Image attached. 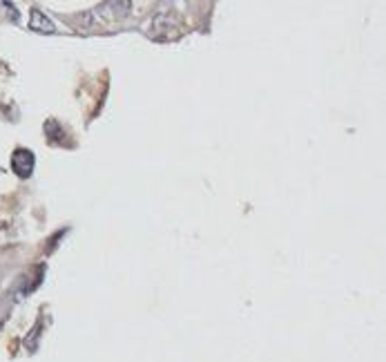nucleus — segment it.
Here are the masks:
<instances>
[{
    "mask_svg": "<svg viewBox=\"0 0 386 362\" xmlns=\"http://www.w3.org/2000/svg\"><path fill=\"white\" fill-rule=\"evenodd\" d=\"M29 29H34L38 34H54L56 27L54 23L40 12V9H31V16H29Z\"/></svg>",
    "mask_w": 386,
    "mask_h": 362,
    "instance_id": "nucleus-2",
    "label": "nucleus"
},
{
    "mask_svg": "<svg viewBox=\"0 0 386 362\" xmlns=\"http://www.w3.org/2000/svg\"><path fill=\"white\" fill-rule=\"evenodd\" d=\"M34 165H36V159H34V152L27 150V148H16L14 154H12V170L18 174V177H31V172H34Z\"/></svg>",
    "mask_w": 386,
    "mask_h": 362,
    "instance_id": "nucleus-1",
    "label": "nucleus"
}]
</instances>
